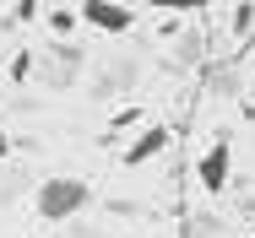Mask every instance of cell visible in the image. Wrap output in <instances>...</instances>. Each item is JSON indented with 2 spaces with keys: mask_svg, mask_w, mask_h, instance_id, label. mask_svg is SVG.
<instances>
[{
  "mask_svg": "<svg viewBox=\"0 0 255 238\" xmlns=\"http://www.w3.org/2000/svg\"><path fill=\"white\" fill-rule=\"evenodd\" d=\"M5 152H11V136H5V130H0V157H5Z\"/></svg>",
  "mask_w": 255,
  "mask_h": 238,
  "instance_id": "52a82bcc",
  "label": "cell"
},
{
  "mask_svg": "<svg viewBox=\"0 0 255 238\" xmlns=\"http://www.w3.org/2000/svg\"><path fill=\"white\" fill-rule=\"evenodd\" d=\"M82 22H93L98 33H130L136 11H125L120 0H82Z\"/></svg>",
  "mask_w": 255,
  "mask_h": 238,
  "instance_id": "3957f363",
  "label": "cell"
},
{
  "mask_svg": "<svg viewBox=\"0 0 255 238\" xmlns=\"http://www.w3.org/2000/svg\"><path fill=\"white\" fill-rule=\"evenodd\" d=\"M228 168H234V146L228 141H212L201 152V162H196V179H201V190H228Z\"/></svg>",
  "mask_w": 255,
  "mask_h": 238,
  "instance_id": "7a4b0ae2",
  "label": "cell"
},
{
  "mask_svg": "<svg viewBox=\"0 0 255 238\" xmlns=\"http://www.w3.org/2000/svg\"><path fill=\"white\" fill-rule=\"evenodd\" d=\"M152 11H206V0H147Z\"/></svg>",
  "mask_w": 255,
  "mask_h": 238,
  "instance_id": "5b68a950",
  "label": "cell"
},
{
  "mask_svg": "<svg viewBox=\"0 0 255 238\" xmlns=\"http://www.w3.org/2000/svg\"><path fill=\"white\" fill-rule=\"evenodd\" d=\"M87 200H93V190H87L82 179L60 173V179H44V184H38V217H44V222H71V217L87 211Z\"/></svg>",
  "mask_w": 255,
  "mask_h": 238,
  "instance_id": "6da1fadb",
  "label": "cell"
},
{
  "mask_svg": "<svg viewBox=\"0 0 255 238\" xmlns=\"http://www.w3.org/2000/svg\"><path fill=\"white\" fill-rule=\"evenodd\" d=\"M163 146H168V125H147L136 141L125 146V168H141V162H147V157H157Z\"/></svg>",
  "mask_w": 255,
  "mask_h": 238,
  "instance_id": "277c9868",
  "label": "cell"
},
{
  "mask_svg": "<svg viewBox=\"0 0 255 238\" xmlns=\"http://www.w3.org/2000/svg\"><path fill=\"white\" fill-rule=\"evenodd\" d=\"M255 27V5L250 0H245V5H239V11H234V33H239V38H245V33H250Z\"/></svg>",
  "mask_w": 255,
  "mask_h": 238,
  "instance_id": "8992f818",
  "label": "cell"
}]
</instances>
